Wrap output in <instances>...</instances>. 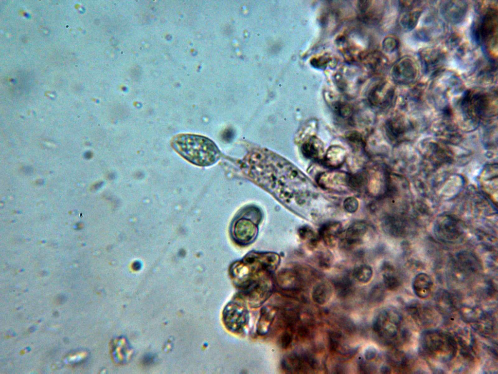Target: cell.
Here are the masks:
<instances>
[{
	"label": "cell",
	"mask_w": 498,
	"mask_h": 374,
	"mask_svg": "<svg viewBox=\"0 0 498 374\" xmlns=\"http://www.w3.org/2000/svg\"><path fill=\"white\" fill-rule=\"evenodd\" d=\"M241 168L245 175L280 201L288 202L302 195L300 186L305 177L292 163L269 150H252L242 161Z\"/></svg>",
	"instance_id": "cell-1"
},
{
	"label": "cell",
	"mask_w": 498,
	"mask_h": 374,
	"mask_svg": "<svg viewBox=\"0 0 498 374\" xmlns=\"http://www.w3.org/2000/svg\"><path fill=\"white\" fill-rule=\"evenodd\" d=\"M174 150L188 162L206 167L215 164L221 153L215 143L205 136L193 134H179L171 141Z\"/></svg>",
	"instance_id": "cell-2"
},
{
	"label": "cell",
	"mask_w": 498,
	"mask_h": 374,
	"mask_svg": "<svg viewBox=\"0 0 498 374\" xmlns=\"http://www.w3.org/2000/svg\"><path fill=\"white\" fill-rule=\"evenodd\" d=\"M421 345L426 355L441 362L453 360L458 350L455 336L440 330L425 332L421 337Z\"/></svg>",
	"instance_id": "cell-3"
},
{
	"label": "cell",
	"mask_w": 498,
	"mask_h": 374,
	"mask_svg": "<svg viewBox=\"0 0 498 374\" xmlns=\"http://www.w3.org/2000/svg\"><path fill=\"white\" fill-rule=\"evenodd\" d=\"M373 328L380 337L391 345L401 344L409 338V331L404 326L402 316L393 309L381 311L373 322Z\"/></svg>",
	"instance_id": "cell-4"
},
{
	"label": "cell",
	"mask_w": 498,
	"mask_h": 374,
	"mask_svg": "<svg viewBox=\"0 0 498 374\" xmlns=\"http://www.w3.org/2000/svg\"><path fill=\"white\" fill-rule=\"evenodd\" d=\"M497 11L487 9L480 18L474 30L475 39L480 43L491 45L497 36Z\"/></svg>",
	"instance_id": "cell-5"
},
{
	"label": "cell",
	"mask_w": 498,
	"mask_h": 374,
	"mask_svg": "<svg viewBox=\"0 0 498 374\" xmlns=\"http://www.w3.org/2000/svg\"><path fill=\"white\" fill-rule=\"evenodd\" d=\"M248 312L241 303L231 302L224 308L223 319L226 328L232 332H238L246 326L248 321Z\"/></svg>",
	"instance_id": "cell-6"
},
{
	"label": "cell",
	"mask_w": 498,
	"mask_h": 374,
	"mask_svg": "<svg viewBox=\"0 0 498 374\" xmlns=\"http://www.w3.org/2000/svg\"><path fill=\"white\" fill-rule=\"evenodd\" d=\"M434 231L437 238L447 243L457 242L463 232L461 223L454 218L447 215L438 218L434 226Z\"/></svg>",
	"instance_id": "cell-7"
},
{
	"label": "cell",
	"mask_w": 498,
	"mask_h": 374,
	"mask_svg": "<svg viewBox=\"0 0 498 374\" xmlns=\"http://www.w3.org/2000/svg\"><path fill=\"white\" fill-rule=\"evenodd\" d=\"M417 68L415 62L410 58L405 57L399 60L391 70L392 77L400 84L413 82L417 77Z\"/></svg>",
	"instance_id": "cell-8"
},
{
	"label": "cell",
	"mask_w": 498,
	"mask_h": 374,
	"mask_svg": "<svg viewBox=\"0 0 498 374\" xmlns=\"http://www.w3.org/2000/svg\"><path fill=\"white\" fill-rule=\"evenodd\" d=\"M407 312L415 322L422 327H431L437 321V315L430 307L414 302L408 305Z\"/></svg>",
	"instance_id": "cell-9"
},
{
	"label": "cell",
	"mask_w": 498,
	"mask_h": 374,
	"mask_svg": "<svg viewBox=\"0 0 498 374\" xmlns=\"http://www.w3.org/2000/svg\"><path fill=\"white\" fill-rule=\"evenodd\" d=\"M277 283L285 293H294L302 288V279L299 272L293 269H285L277 276Z\"/></svg>",
	"instance_id": "cell-10"
},
{
	"label": "cell",
	"mask_w": 498,
	"mask_h": 374,
	"mask_svg": "<svg viewBox=\"0 0 498 374\" xmlns=\"http://www.w3.org/2000/svg\"><path fill=\"white\" fill-rule=\"evenodd\" d=\"M455 337L462 356L467 360H474L476 355L477 345L472 333L466 328L462 329L457 332Z\"/></svg>",
	"instance_id": "cell-11"
},
{
	"label": "cell",
	"mask_w": 498,
	"mask_h": 374,
	"mask_svg": "<svg viewBox=\"0 0 498 374\" xmlns=\"http://www.w3.org/2000/svg\"><path fill=\"white\" fill-rule=\"evenodd\" d=\"M467 10V5L463 1H446L441 7L444 17L454 23L461 21L465 16Z\"/></svg>",
	"instance_id": "cell-12"
},
{
	"label": "cell",
	"mask_w": 498,
	"mask_h": 374,
	"mask_svg": "<svg viewBox=\"0 0 498 374\" xmlns=\"http://www.w3.org/2000/svg\"><path fill=\"white\" fill-rule=\"evenodd\" d=\"M233 234L238 242L246 243L251 242L257 235V227L247 219L239 220L234 224Z\"/></svg>",
	"instance_id": "cell-13"
},
{
	"label": "cell",
	"mask_w": 498,
	"mask_h": 374,
	"mask_svg": "<svg viewBox=\"0 0 498 374\" xmlns=\"http://www.w3.org/2000/svg\"><path fill=\"white\" fill-rule=\"evenodd\" d=\"M309 365L308 356H302L296 353H292L285 356L282 359L281 366L283 370L289 373H298L304 370L306 364Z\"/></svg>",
	"instance_id": "cell-14"
},
{
	"label": "cell",
	"mask_w": 498,
	"mask_h": 374,
	"mask_svg": "<svg viewBox=\"0 0 498 374\" xmlns=\"http://www.w3.org/2000/svg\"><path fill=\"white\" fill-rule=\"evenodd\" d=\"M421 57L424 70L428 73L435 72L440 69L445 58L442 52L435 49L424 50L421 55Z\"/></svg>",
	"instance_id": "cell-15"
},
{
	"label": "cell",
	"mask_w": 498,
	"mask_h": 374,
	"mask_svg": "<svg viewBox=\"0 0 498 374\" xmlns=\"http://www.w3.org/2000/svg\"><path fill=\"white\" fill-rule=\"evenodd\" d=\"M471 326L476 332L485 337L493 335L497 329L495 317L485 312L477 321L471 324Z\"/></svg>",
	"instance_id": "cell-16"
},
{
	"label": "cell",
	"mask_w": 498,
	"mask_h": 374,
	"mask_svg": "<svg viewBox=\"0 0 498 374\" xmlns=\"http://www.w3.org/2000/svg\"><path fill=\"white\" fill-rule=\"evenodd\" d=\"M349 176L344 173L326 172L320 174L318 178V184L325 188H334L348 185Z\"/></svg>",
	"instance_id": "cell-17"
},
{
	"label": "cell",
	"mask_w": 498,
	"mask_h": 374,
	"mask_svg": "<svg viewBox=\"0 0 498 374\" xmlns=\"http://www.w3.org/2000/svg\"><path fill=\"white\" fill-rule=\"evenodd\" d=\"M433 285L432 280L428 275L420 273L413 280L412 289L418 297L425 299L431 294Z\"/></svg>",
	"instance_id": "cell-18"
},
{
	"label": "cell",
	"mask_w": 498,
	"mask_h": 374,
	"mask_svg": "<svg viewBox=\"0 0 498 374\" xmlns=\"http://www.w3.org/2000/svg\"><path fill=\"white\" fill-rule=\"evenodd\" d=\"M341 224L338 222H329L323 225L320 230V235L325 244L334 246L341 231Z\"/></svg>",
	"instance_id": "cell-19"
},
{
	"label": "cell",
	"mask_w": 498,
	"mask_h": 374,
	"mask_svg": "<svg viewBox=\"0 0 498 374\" xmlns=\"http://www.w3.org/2000/svg\"><path fill=\"white\" fill-rule=\"evenodd\" d=\"M436 306L438 310L446 316L455 311L456 304L452 296L445 290H440L435 296Z\"/></svg>",
	"instance_id": "cell-20"
},
{
	"label": "cell",
	"mask_w": 498,
	"mask_h": 374,
	"mask_svg": "<svg viewBox=\"0 0 498 374\" xmlns=\"http://www.w3.org/2000/svg\"><path fill=\"white\" fill-rule=\"evenodd\" d=\"M301 150L305 157L316 160L320 158L323 153V145L318 138L312 136L302 144Z\"/></svg>",
	"instance_id": "cell-21"
},
{
	"label": "cell",
	"mask_w": 498,
	"mask_h": 374,
	"mask_svg": "<svg viewBox=\"0 0 498 374\" xmlns=\"http://www.w3.org/2000/svg\"><path fill=\"white\" fill-rule=\"evenodd\" d=\"M386 83L376 85L369 94V102L374 106L383 107L391 96V91L387 90Z\"/></svg>",
	"instance_id": "cell-22"
},
{
	"label": "cell",
	"mask_w": 498,
	"mask_h": 374,
	"mask_svg": "<svg viewBox=\"0 0 498 374\" xmlns=\"http://www.w3.org/2000/svg\"><path fill=\"white\" fill-rule=\"evenodd\" d=\"M276 315V310L272 306H267L262 308L257 326L259 335L263 336L268 332Z\"/></svg>",
	"instance_id": "cell-23"
},
{
	"label": "cell",
	"mask_w": 498,
	"mask_h": 374,
	"mask_svg": "<svg viewBox=\"0 0 498 374\" xmlns=\"http://www.w3.org/2000/svg\"><path fill=\"white\" fill-rule=\"evenodd\" d=\"M346 158L345 150L339 146L331 147L327 150L323 159L324 164L326 166L337 168L342 165Z\"/></svg>",
	"instance_id": "cell-24"
},
{
	"label": "cell",
	"mask_w": 498,
	"mask_h": 374,
	"mask_svg": "<svg viewBox=\"0 0 498 374\" xmlns=\"http://www.w3.org/2000/svg\"><path fill=\"white\" fill-rule=\"evenodd\" d=\"M388 359L390 364L400 373H405L410 368L408 357L401 351H391L388 355Z\"/></svg>",
	"instance_id": "cell-25"
},
{
	"label": "cell",
	"mask_w": 498,
	"mask_h": 374,
	"mask_svg": "<svg viewBox=\"0 0 498 374\" xmlns=\"http://www.w3.org/2000/svg\"><path fill=\"white\" fill-rule=\"evenodd\" d=\"M332 295L331 285L326 282H320L314 286L312 292L313 300L320 305L327 303Z\"/></svg>",
	"instance_id": "cell-26"
},
{
	"label": "cell",
	"mask_w": 498,
	"mask_h": 374,
	"mask_svg": "<svg viewBox=\"0 0 498 374\" xmlns=\"http://www.w3.org/2000/svg\"><path fill=\"white\" fill-rule=\"evenodd\" d=\"M367 231V226L365 223L356 222L352 224L348 228L345 238L348 243L354 244L359 243Z\"/></svg>",
	"instance_id": "cell-27"
},
{
	"label": "cell",
	"mask_w": 498,
	"mask_h": 374,
	"mask_svg": "<svg viewBox=\"0 0 498 374\" xmlns=\"http://www.w3.org/2000/svg\"><path fill=\"white\" fill-rule=\"evenodd\" d=\"M484 312L478 306L462 305L460 310V314L462 320L471 325L477 321Z\"/></svg>",
	"instance_id": "cell-28"
},
{
	"label": "cell",
	"mask_w": 498,
	"mask_h": 374,
	"mask_svg": "<svg viewBox=\"0 0 498 374\" xmlns=\"http://www.w3.org/2000/svg\"><path fill=\"white\" fill-rule=\"evenodd\" d=\"M421 12L420 9H414L404 13L400 19L402 27L407 31L412 30L416 26Z\"/></svg>",
	"instance_id": "cell-29"
},
{
	"label": "cell",
	"mask_w": 498,
	"mask_h": 374,
	"mask_svg": "<svg viewBox=\"0 0 498 374\" xmlns=\"http://www.w3.org/2000/svg\"><path fill=\"white\" fill-rule=\"evenodd\" d=\"M383 270V281L385 286L390 290L397 289L400 285V281L393 268L388 264L386 265Z\"/></svg>",
	"instance_id": "cell-30"
},
{
	"label": "cell",
	"mask_w": 498,
	"mask_h": 374,
	"mask_svg": "<svg viewBox=\"0 0 498 374\" xmlns=\"http://www.w3.org/2000/svg\"><path fill=\"white\" fill-rule=\"evenodd\" d=\"M373 274L372 268L367 264H361L356 267L353 271V276L355 279L363 283L370 281Z\"/></svg>",
	"instance_id": "cell-31"
},
{
	"label": "cell",
	"mask_w": 498,
	"mask_h": 374,
	"mask_svg": "<svg viewBox=\"0 0 498 374\" xmlns=\"http://www.w3.org/2000/svg\"><path fill=\"white\" fill-rule=\"evenodd\" d=\"M364 60L366 64L373 70L380 69L386 64L385 58L378 52L368 55Z\"/></svg>",
	"instance_id": "cell-32"
},
{
	"label": "cell",
	"mask_w": 498,
	"mask_h": 374,
	"mask_svg": "<svg viewBox=\"0 0 498 374\" xmlns=\"http://www.w3.org/2000/svg\"><path fill=\"white\" fill-rule=\"evenodd\" d=\"M368 183V176L364 172H359L349 176L348 185L355 189H360Z\"/></svg>",
	"instance_id": "cell-33"
},
{
	"label": "cell",
	"mask_w": 498,
	"mask_h": 374,
	"mask_svg": "<svg viewBox=\"0 0 498 374\" xmlns=\"http://www.w3.org/2000/svg\"><path fill=\"white\" fill-rule=\"evenodd\" d=\"M385 297L384 287L381 284L375 285L371 290L369 299L373 302H380Z\"/></svg>",
	"instance_id": "cell-34"
},
{
	"label": "cell",
	"mask_w": 498,
	"mask_h": 374,
	"mask_svg": "<svg viewBox=\"0 0 498 374\" xmlns=\"http://www.w3.org/2000/svg\"><path fill=\"white\" fill-rule=\"evenodd\" d=\"M336 288L338 294L342 296L347 295L351 291V283L347 279H342L335 283Z\"/></svg>",
	"instance_id": "cell-35"
},
{
	"label": "cell",
	"mask_w": 498,
	"mask_h": 374,
	"mask_svg": "<svg viewBox=\"0 0 498 374\" xmlns=\"http://www.w3.org/2000/svg\"><path fill=\"white\" fill-rule=\"evenodd\" d=\"M293 332L289 330H284L279 338V343L282 348H288L293 340Z\"/></svg>",
	"instance_id": "cell-36"
},
{
	"label": "cell",
	"mask_w": 498,
	"mask_h": 374,
	"mask_svg": "<svg viewBox=\"0 0 498 374\" xmlns=\"http://www.w3.org/2000/svg\"><path fill=\"white\" fill-rule=\"evenodd\" d=\"M359 204L358 201L353 197L346 199L343 203L344 209L347 212L353 213L357 210Z\"/></svg>",
	"instance_id": "cell-37"
},
{
	"label": "cell",
	"mask_w": 498,
	"mask_h": 374,
	"mask_svg": "<svg viewBox=\"0 0 498 374\" xmlns=\"http://www.w3.org/2000/svg\"><path fill=\"white\" fill-rule=\"evenodd\" d=\"M336 109L337 112L342 117H349L352 113V107L347 104L339 103Z\"/></svg>",
	"instance_id": "cell-38"
},
{
	"label": "cell",
	"mask_w": 498,
	"mask_h": 374,
	"mask_svg": "<svg viewBox=\"0 0 498 374\" xmlns=\"http://www.w3.org/2000/svg\"><path fill=\"white\" fill-rule=\"evenodd\" d=\"M397 45V40L393 37H387L385 39L383 43L384 50L388 52L393 51L396 48Z\"/></svg>",
	"instance_id": "cell-39"
},
{
	"label": "cell",
	"mask_w": 498,
	"mask_h": 374,
	"mask_svg": "<svg viewBox=\"0 0 498 374\" xmlns=\"http://www.w3.org/2000/svg\"><path fill=\"white\" fill-rule=\"evenodd\" d=\"M377 353V350L373 346H370L367 347L365 350L364 352V356L366 360H372L376 357Z\"/></svg>",
	"instance_id": "cell-40"
},
{
	"label": "cell",
	"mask_w": 498,
	"mask_h": 374,
	"mask_svg": "<svg viewBox=\"0 0 498 374\" xmlns=\"http://www.w3.org/2000/svg\"><path fill=\"white\" fill-rule=\"evenodd\" d=\"M300 234L304 239H312L314 237V231L309 227H304L300 230Z\"/></svg>",
	"instance_id": "cell-41"
},
{
	"label": "cell",
	"mask_w": 498,
	"mask_h": 374,
	"mask_svg": "<svg viewBox=\"0 0 498 374\" xmlns=\"http://www.w3.org/2000/svg\"><path fill=\"white\" fill-rule=\"evenodd\" d=\"M381 371L382 373H391V368L390 366H384L381 368Z\"/></svg>",
	"instance_id": "cell-42"
}]
</instances>
